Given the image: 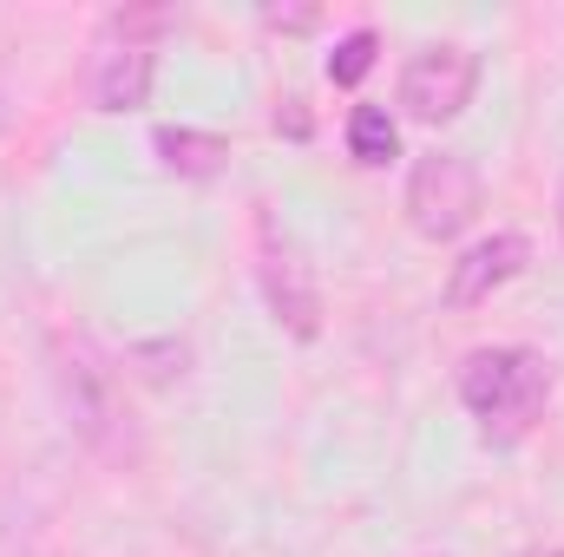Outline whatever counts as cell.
I'll use <instances>...</instances> for the list:
<instances>
[{
	"label": "cell",
	"instance_id": "cell-1",
	"mask_svg": "<svg viewBox=\"0 0 564 557\" xmlns=\"http://www.w3.org/2000/svg\"><path fill=\"white\" fill-rule=\"evenodd\" d=\"M46 361H53V387H59L66 426H73L99 459H139V426H132V407H126L119 368H112L86 335H66V328L46 341Z\"/></svg>",
	"mask_w": 564,
	"mask_h": 557
},
{
	"label": "cell",
	"instance_id": "cell-2",
	"mask_svg": "<svg viewBox=\"0 0 564 557\" xmlns=\"http://www.w3.org/2000/svg\"><path fill=\"white\" fill-rule=\"evenodd\" d=\"M459 401L486 439H525L552 401V361L539 348H473L459 361Z\"/></svg>",
	"mask_w": 564,
	"mask_h": 557
},
{
	"label": "cell",
	"instance_id": "cell-3",
	"mask_svg": "<svg viewBox=\"0 0 564 557\" xmlns=\"http://www.w3.org/2000/svg\"><path fill=\"white\" fill-rule=\"evenodd\" d=\"M479 217V171L466 151H426L408 177V223L426 243H453Z\"/></svg>",
	"mask_w": 564,
	"mask_h": 557
},
{
	"label": "cell",
	"instance_id": "cell-4",
	"mask_svg": "<svg viewBox=\"0 0 564 557\" xmlns=\"http://www.w3.org/2000/svg\"><path fill=\"white\" fill-rule=\"evenodd\" d=\"M257 243H263L257 282H263V302H270L276 328H289L295 341H315V335H322V288H315V270H308V256L295 250V237L282 230L270 210L257 217Z\"/></svg>",
	"mask_w": 564,
	"mask_h": 557
},
{
	"label": "cell",
	"instance_id": "cell-5",
	"mask_svg": "<svg viewBox=\"0 0 564 557\" xmlns=\"http://www.w3.org/2000/svg\"><path fill=\"white\" fill-rule=\"evenodd\" d=\"M473 86H479V53L473 46H459V40L421 46L401 73V112L414 125H453L473 106Z\"/></svg>",
	"mask_w": 564,
	"mask_h": 557
},
{
	"label": "cell",
	"instance_id": "cell-6",
	"mask_svg": "<svg viewBox=\"0 0 564 557\" xmlns=\"http://www.w3.org/2000/svg\"><path fill=\"white\" fill-rule=\"evenodd\" d=\"M525 263H532V237H525V230H492L486 243H473V250L453 263V276H446V308H479V302H492L512 276H525Z\"/></svg>",
	"mask_w": 564,
	"mask_h": 557
},
{
	"label": "cell",
	"instance_id": "cell-7",
	"mask_svg": "<svg viewBox=\"0 0 564 557\" xmlns=\"http://www.w3.org/2000/svg\"><path fill=\"white\" fill-rule=\"evenodd\" d=\"M151 79H158V46L106 40V46H99V59H93V73H86V92H93V106H99V112L126 119V112H139L144 99H151Z\"/></svg>",
	"mask_w": 564,
	"mask_h": 557
},
{
	"label": "cell",
	"instance_id": "cell-8",
	"mask_svg": "<svg viewBox=\"0 0 564 557\" xmlns=\"http://www.w3.org/2000/svg\"><path fill=\"white\" fill-rule=\"evenodd\" d=\"M151 151H158V164L177 171V177H224L230 157H237L224 132H197V125H158V132H151Z\"/></svg>",
	"mask_w": 564,
	"mask_h": 557
},
{
	"label": "cell",
	"instance_id": "cell-9",
	"mask_svg": "<svg viewBox=\"0 0 564 557\" xmlns=\"http://www.w3.org/2000/svg\"><path fill=\"white\" fill-rule=\"evenodd\" d=\"M348 157L368 164V171L394 164V157H401V125H394L381 106H355V112H348Z\"/></svg>",
	"mask_w": 564,
	"mask_h": 557
},
{
	"label": "cell",
	"instance_id": "cell-10",
	"mask_svg": "<svg viewBox=\"0 0 564 557\" xmlns=\"http://www.w3.org/2000/svg\"><path fill=\"white\" fill-rule=\"evenodd\" d=\"M375 53H381V33H375V26L341 33L335 53H328V79H335V86H361V79L375 73Z\"/></svg>",
	"mask_w": 564,
	"mask_h": 557
},
{
	"label": "cell",
	"instance_id": "cell-11",
	"mask_svg": "<svg viewBox=\"0 0 564 557\" xmlns=\"http://www.w3.org/2000/svg\"><path fill=\"white\" fill-rule=\"evenodd\" d=\"M184 13L177 7H119L106 13V40H126V46H151L158 33H171Z\"/></svg>",
	"mask_w": 564,
	"mask_h": 557
},
{
	"label": "cell",
	"instance_id": "cell-12",
	"mask_svg": "<svg viewBox=\"0 0 564 557\" xmlns=\"http://www.w3.org/2000/svg\"><path fill=\"white\" fill-rule=\"evenodd\" d=\"M126 361L144 368V381H151V387H171V381H184L191 348H184V341H132V348H126Z\"/></svg>",
	"mask_w": 564,
	"mask_h": 557
},
{
	"label": "cell",
	"instance_id": "cell-13",
	"mask_svg": "<svg viewBox=\"0 0 564 557\" xmlns=\"http://www.w3.org/2000/svg\"><path fill=\"white\" fill-rule=\"evenodd\" d=\"M263 26H289V33H308V26H315V7H263Z\"/></svg>",
	"mask_w": 564,
	"mask_h": 557
},
{
	"label": "cell",
	"instance_id": "cell-14",
	"mask_svg": "<svg viewBox=\"0 0 564 557\" xmlns=\"http://www.w3.org/2000/svg\"><path fill=\"white\" fill-rule=\"evenodd\" d=\"M276 132H289V139H308V106H302V99H282V106H276Z\"/></svg>",
	"mask_w": 564,
	"mask_h": 557
},
{
	"label": "cell",
	"instance_id": "cell-15",
	"mask_svg": "<svg viewBox=\"0 0 564 557\" xmlns=\"http://www.w3.org/2000/svg\"><path fill=\"white\" fill-rule=\"evenodd\" d=\"M558 230H564V197H558Z\"/></svg>",
	"mask_w": 564,
	"mask_h": 557
},
{
	"label": "cell",
	"instance_id": "cell-16",
	"mask_svg": "<svg viewBox=\"0 0 564 557\" xmlns=\"http://www.w3.org/2000/svg\"><path fill=\"white\" fill-rule=\"evenodd\" d=\"M0 125H7V106H0Z\"/></svg>",
	"mask_w": 564,
	"mask_h": 557
},
{
	"label": "cell",
	"instance_id": "cell-17",
	"mask_svg": "<svg viewBox=\"0 0 564 557\" xmlns=\"http://www.w3.org/2000/svg\"><path fill=\"white\" fill-rule=\"evenodd\" d=\"M545 557H564V551H545Z\"/></svg>",
	"mask_w": 564,
	"mask_h": 557
}]
</instances>
